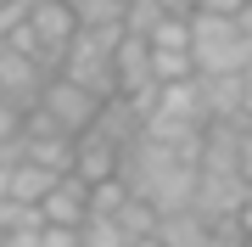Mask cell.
Returning a JSON list of instances; mask_svg holds the SVG:
<instances>
[{"label":"cell","instance_id":"1","mask_svg":"<svg viewBox=\"0 0 252 247\" xmlns=\"http://www.w3.org/2000/svg\"><path fill=\"white\" fill-rule=\"evenodd\" d=\"M118 180H124L129 197H140L146 208L157 213H180L190 208L196 197V180H202V146H162V141H135L118 163Z\"/></svg>","mask_w":252,"mask_h":247},{"label":"cell","instance_id":"2","mask_svg":"<svg viewBox=\"0 0 252 247\" xmlns=\"http://www.w3.org/2000/svg\"><path fill=\"white\" fill-rule=\"evenodd\" d=\"M252 39L224 11H190V68L196 73H247Z\"/></svg>","mask_w":252,"mask_h":247},{"label":"cell","instance_id":"3","mask_svg":"<svg viewBox=\"0 0 252 247\" xmlns=\"http://www.w3.org/2000/svg\"><path fill=\"white\" fill-rule=\"evenodd\" d=\"M112 51H118V39H107V34H84V28H79L56 73H62V79H73L79 90H90L95 101H112V96H118V68H112Z\"/></svg>","mask_w":252,"mask_h":247},{"label":"cell","instance_id":"4","mask_svg":"<svg viewBox=\"0 0 252 247\" xmlns=\"http://www.w3.org/2000/svg\"><path fill=\"white\" fill-rule=\"evenodd\" d=\"M11 157H23V163H39V169H51V174H73V135L67 129H56L45 112H23V135H17V152Z\"/></svg>","mask_w":252,"mask_h":247},{"label":"cell","instance_id":"5","mask_svg":"<svg viewBox=\"0 0 252 247\" xmlns=\"http://www.w3.org/2000/svg\"><path fill=\"white\" fill-rule=\"evenodd\" d=\"M39 112L56 124V129H67L73 141L84 135V129L95 124V112H101V101L90 96V90H79L73 79H62V73H51V84H45V96H39Z\"/></svg>","mask_w":252,"mask_h":247},{"label":"cell","instance_id":"6","mask_svg":"<svg viewBox=\"0 0 252 247\" xmlns=\"http://www.w3.org/2000/svg\"><path fill=\"white\" fill-rule=\"evenodd\" d=\"M45 84H51V68H39L34 56H23V51H0V101H6V107L34 112L39 96H45Z\"/></svg>","mask_w":252,"mask_h":247},{"label":"cell","instance_id":"7","mask_svg":"<svg viewBox=\"0 0 252 247\" xmlns=\"http://www.w3.org/2000/svg\"><path fill=\"white\" fill-rule=\"evenodd\" d=\"M84 219H90V185H84L79 174H62V180L45 191V202H39V225H51V230H79Z\"/></svg>","mask_w":252,"mask_h":247},{"label":"cell","instance_id":"8","mask_svg":"<svg viewBox=\"0 0 252 247\" xmlns=\"http://www.w3.org/2000/svg\"><path fill=\"white\" fill-rule=\"evenodd\" d=\"M112 68H118V96H146V90H157V79H152V45H146L140 34H124V39H118Z\"/></svg>","mask_w":252,"mask_h":247},{"label":"cell","instance_id":"9","mask_svg":"<svg viewBox=\"0 0 252 247\" xmlns=\"http://www.w3.org/2000/svg\"><path fill=\"white\" fill-rule=\"evenodd\" d=\"M118 163H124V152H118L107 135H95V129H84V135L73 141V174H79L84 185L118 180Z\"/></svg>","mask_w":252,"mask_h":247},{"label":"cell","instance_id":"10","mask_svg":"<svg viewBox=\"0 0 252 247\" xmlns=\"http://www.w3.org/2000/svg\"><path fill=\"white\" fill-rule=\"evenodd\" d=\"M67 6H73V17H79L84 34H107V39H124L129 34V28H124V17H129L124 0H67Z\"/></svg>","mask_w":252,"mask_h":247},{"label":"cell","instance_id":"11","mask_svg":"<svg viewBox=\"0 0 252 247\" xmlns=\"http://www.w3.org/2000/svg\"><path fill=\"white\" fill-rule=\"evenodd\" d=\"M62 180V174L39 169V163H23V157H11V180H6V202H23V208H39L45 191Z\"/></svg>","mask_w":252,"mask_h":247},{"label":"cell","instance_id":"12","mask_svg":"<svg viewBox=\"0 0 252 247\" xmlns=\"http://www.w3.org/2000/svg\"><path fill=\"white\" fill-rule=\"evenodd\" d=\"M157 242L162 247H207V219H202L196 208L162 213V219H157Z\"/></svg>","mask_w":252,"mask_h":247},{"label":"cell","instance_id":"13","mask_svg":"<svg viewBox=\"0 0 252 247\" xmlns=\"http://www.w3.org/2000/svg\"><path fill=\"white\" fill-rule=\"evenodd\" d=\"M152 79H157V84H185V79H196L190 51H152Z\"/></svg>","mask_w":252,"mask_h":247},{"label":"cell","instance_id":"14","mask_svg":"<svg viewBox=\"0 0 252 247\" xmlns=\"http://www.w3.org/2000/svg\"><path fill=\"white\" fill-rule=\"evenodd\" d=\"M6 247H79V230H51V225H34L23 236H6Z\"/></svg>","mask_w":252,"mask_h":247},{"label":"cell","instance_id":"15","mask_svg":"<svg viewBox=\"0 0 252 247\" xmlns=\"http://www.w3.org/2000/svg\"><path fill=\"white\" fill-rule=\"evenodd\" d=\"M39 225V208H23V202H0V230L6 236H23V230Z\"/></svg>","mask_w":252,"mask_h":247},{"label":"cell","instance_id":"16","mask_svg":"<svg viewBox=\"0 0 252 247\" xmlns=\"http://www.w3.org/2000/svg\"><path fill=\"white\" fill-rule=\"evenodd\" d=\"M17 135H23V112L0 101V163H11V152H17Z\"/></svg>","mask_w":252,"mask_h":247},{"label":"cell","instance_id":"17","mask_svg":"<svg viewBox=\"0 0 252 247\" xmlns=\"http://www.w3.org/2000/svg\"><path fill=\"white\" fill-rule=\"evenodd\" d=\"M235 174L252 185V118L241 124V135H235Z\"/></svg>","mask_w":252,"mask_h":247},{"label":"cell","instance_id":"18","mask_svg":"<svg viewBox=\"0 0 252 247\" xmlns=\"http://www.w3.org/2000/svg\"><path fill=\"white\" fill-rule=\"evenodd\" d=\"M185 11H224V17H235L241 0H185Z\"/></svg>","mask_w":252,"mask_h":247},{"label":"cell","instance_id":"19","mask_svg":"<svg viewBox=\"0 0 252 247\" xmlns=\"http://www.w3.org/2000/svg\"><path fill=\"white\" fill-rule=\"evenodd\" d=\"M241 96H247V112H252V62H247V73H241Z\"/></svg>","mask_w":252,"mask_h":247},{"label":"cell","instance_id":"20","mask_svg":"<svg viewBox=\"0 0 252 247\" xmlns=\"http://www.w3.org/2000/svg\"><path fill=\"white\" fill-rule=\"evenodd\" d=\"M6 180H11V163H0V202H6Z\"/></svg>","mask_w":252,"mask_h":247},{"label":"cell","instance_id":"21","mask_svg":"<svg viewBox=\"0 0 252 247\" xmlns=\"http://www.w3.org/2000/svg\"><path fill=\"white\" fill-rule=\"evenodd\" d=\"M135 247H162V242H157V236H146V242H135Z\"/></svg>","mask_w":252,"mask_h":247},{"label":"cell","instance_id":"22","mask_svg":"<svg viewBox=\"0 0 252 247\" xmlns=\"http://www.w3.org/2000/svg\"><path fill=\"white\" fill-rule=\"evenodd\" d=\"M0 247H6V230H0Z\"/></svg>","mask_w":252,"mask_h":247},{"label":"cell","instance_id":"23","mask_svg":"<svg viewBox=\"0 0 252 247\" xmlns=\"http://www.w3.org/2000/svg\"><path fill=\"white\" fill-rule=\"evenodd\" d=\"M0 6H11V0H0Z\"/></svg>","mask_w":252,"mask_h":247},{"label":"cell","instance_id":"24","mask_svg":"<svg viewBox=\"0 0 252 247\" xmlns=\"http://www.w3.org/2000/svg\"><path fill=\"white\" fill-rule=\"evenodd\" d=\"M124 6H129V0H124Z\"/></svg>","mask_w":252,"mask_h":247}]
</instances>
